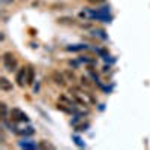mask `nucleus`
<instances>
[{
	"instance_id": "nucleus-6",
	"label": "nucleus",
	"mask_w": 150,
	"mask_h": 150,
	"mask_svg": "<svg viewBox=\"0 0 150 150\" xmlns=\"http://www.w3.org/2000/svg\"><path fill=\"white\" fill-rule=\"evenodd\" d=\"M33 80H35V71L32 66H27V86L33 84Z\"/></svg>"
},
{
	"instance_id": "nucleus-8",
	"label": "nucleus",
	"mask_w": 150,
	"mask_h": 150,
	"mask_svg": "<svg viewBox=\"0 0 150 150\" xmlns=\"http://www.w3.org/2000/svg\"><path fill=\"white\" fill-rule=\"evenodd\" d=\"M39 147H50V149H51L53 146H51V144H47V143H41V144H39Z\"/></svg>"
},
{
	"instance_id": "nucleus-7",
	"label": "nucleus",
	"mask_w": 150,
	"mask_h": 150,
	"mask_svg": "<svg viewBox=\"0 0 150 150\" xmlns=\"http://www.w3.org/2000/svg\"><path fill=\"white\" fill-rule=\"evenodd\" d=\"M0 108H2V122L9 120V117H8V107H6V104H5V102H2V104H0Z\"/></svg>"
},
{
	"instance_id": "nucleus-9",
	"label": "nucleus",
	"mask_w": 150,
	"mask_h": 150,
	"mask_svg": "<svg viewBox=\"0 0 150 150\" xmlns=\"http://www.w3.org/2000/svg\"><path fill=\"white\" fill-rule=\"evenodd\" d=\"M90 3H99V2H104V0H89Z\"/></svg>"
},
{
	"instance_id": "nucleus-4",
	"label": "nucleus",
	"mask_w": 150,
	"mask_h": 150,
	"mask_svg": "<svg viewBox=\"0 0 150 150\" xmlns=\"http://www.w3.org/2000/svg\"><path fill=\"white\" fill-rule=\"evenodd\" d=\"M51 78H53V80H54V83H56V84H59V86H65V84H66V78H65V75H63V74H60V72H53Z\"/></svg>"
},
{
	"instance_id": "nucleus-3",
	"label": "nucleus",
	"mask_w": 150,
	"mask_h": 150,
	"mask_svg": "<svg viewBox=\"0 0 150 150\" xmlns=\"http://www.w3.org/2000/svg\"><path fill=\"white\" fill-rule=\"evenodd\" d=\"M11 119L14 122H27V116L26 112H23L20 108H12L11 110Z\"/></svg>"
},
{
	"instance_id": "nucleus-5",
	"label": "nucleus",
	"mask_w": 150,
	"mask_h": 150,
	"mask_svg": "<svg viewBox=\"0 0 150 150\" xmlns=\"http://www.w3.org/2000/svg\"><path fill=\"white\" fill-rule=\"evenodd\" d=\"M0 89L3 92H11L12 90V83L6 77H0Z\"/></svg>"
},
{
	"instance_id": "nucleus-1",
	"label": "nucleus",
	"mask_w": 150,
	"mask_h": 150,
	"mask_svg": "<svg viewBox=\"0 0 150 150\" xmlns=\"http://www.w3.org/2000/svg\"><path fill=\"white\" fill-rule=\"evenodd\" d=\"M3 66L8 72H14L17 71V66H18V62H17V57L12 54V53H5L3 54Z\"/></svg>"
},
{
	"instance_id": "nucleus-2",
	"label": "nucleus",
	"mask_w": 150,
	"mask_h": 150,
	"mask_svg": "<svg viewBox=\"0 0 150 150\" xmlns=\"http://www.w3.org/2000/svg\"><path fill=\"white\" fill-rule=\"evenodd\" d=\"M15 81L20 87H24L27 84V68H21L17 71V75H15Z\"/></svg>"
}]
</instances>
